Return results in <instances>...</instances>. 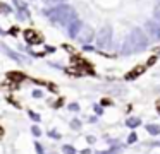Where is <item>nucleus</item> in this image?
<instances>
[{"label":"nucleus","instance_id":"nucleus-1","mask_svg":"<svg viewBox=\"0 0 160 154\" xmlns=\"http://www.w3.org/2000/svg\"><path fill=\"white\" fill-rule=\"evenodd\" d=\"M45 14L53 21V22H59V24H62V26H69L74 19H78L74 10L71 9L69 5H62V3L57 5V7H52V9L47 10Z\"/></svg>","mask_w":160,"mask_h":154},{"label":"nucleus","instance_id":"nucleus-2","mask_svg":"<svg viewBox=\"0 0 160 154\" xmlns=\"http://www.w3.org/2000/svg\"><path fill=\"white\" fill-rule=\"evenodd\" d=\"M129 41H131V46H132V53L143 51L148 46V38L141 31V27H132L131 34H129Z\"/></svg>","mask_w":160,"mask_h":154},{"label":"nucleus","instance_id":"nucleus-3","mask_svg":"<svg viewBox=\"0 0 160 154\" xmlns=\"http://www.w3.org/2000/svg\"><path fill=\"white\" fill-rule=\"evenodd\" d=\"M110 40H112V27L110 26H103V27H100V31H98V34H97V46L98 48H107L108 46V43H110Z\"/></svg>","mask_w":160,"mask_h":154},{"label":"nucleus","instance_id":"nucleus-4","mask_svg":"<svg viewBox=\"0 0 160 154\" xmlns=\"http://www.w3.org/2000/svg\"><path fill=\"white\" fill-rule=\"evenodd\" d=\"M146 31L150 33V36L153 40H160V24L155 22V21H146Z\"/></svg>","mask_w":160,"mask_h":154},{"label":"nucleus","instance_id":"nucleus-5","mask_svg":"<svg viewBox=\"0 0 160 154\" xmlns=\"http://www.w3.org/2000/svg\"><path fill=\"white\" fill-rule=\"evenodd\" d=\"M93 38H95V33H93V29H91L90 26L88 27H83L81 29V34H79V43H90V41H93Z\"/></svg>","mask_w":160,"mask_h":154},{"label":"nucleus","instance_id":"nucleus-6","mask_svg":"<svg viewBox=\"0 0 160 154\" xmlns=\"http://www.w3.org/2000/svg\"><path fill=\"white\" fill-rule=\"evenodd\" d=\"M83 29V24H81V21L79 19H74L72 22L67 26V34H69L71 38H74V36H78V33Z\"/></svg>","mask_w":160,"mask_h":154},{"label":"nucleus","instance_id":"nucleus-7","mask_svg":"<svg viewBox=\"0 0 160 154\" xmlns=\"http://www.w3.org/2000/svg\"><path fill=\"white\" fill-rule=\"evenodd\" d=\"M0 48H2V50H4V51H5V53H7V55H9V57H11V58H14L16 62H26V58L19 57V55L16 53V51H12L11 48H7V46H5V44H0Z\"/></svg>","mask_w":160,"mask_h":154},{"label":"nucleus","instance_id":"nucleus-8","mask_svg":"<svg viewBox=\"0 0 160 154\" xmlns=\"http://www.w3.org/2000/svg\"><path fill=\"white\" fill-rule=\"evenodd\" d=\"M24 38H26V41H28V43H40V38L36 36L33 31H26V33H24Z\"/></svg>","mask_w":160,"mask_h":154},{"label":"nucleus","instance_id":"nucleus-9","mask_svg":"<svg viewBox=\"0 0 160 154\" xmlns=\"http://www.w3.org/2000/svg\"><path fill=\"white\" fill-rule=\"evenodd\" d=\"M126 125L131 127V128H136L138 125H141V120L136 118V116H132V118H128V120H126Z\"/></svg>","mask_w":160,"mask_h":154},{"label":"nucleus","instance_id":"nucleus-10","mask_svg":"<svg viewBox=\"0 0 160 154\" xmlns=\"http://www.w3.org/2000/svg\"><path fill=\"white\" fill-rule=\"evenodd\" d=\"M146 130H148V133H152V135H158V133H160V127L158 125H153V123L146 125Z\"/></svg>","mask_w":160,"mask_h":154},{"label":"nucleus","instance_id":"nucleus-11","mask_svg":"<svg viewBox=\"0 0 160 154\" xmlns=\"http://www.w3.org/2000/svg\"><path fill=\"white\" fill-rule=\"evenodd\" d=\"M119 151H121L119 147H112V149H108V151H98L97 154H117Z\"/></svg>","mask_w":160,"mask_h":154},{"label":"nucleus","instance_id":"nucleus-12","mask_svg":"<svg viewBox=\"0 0 160 154\" xmlns=\"http://www.w3.org/2000/svg\"><path fill=\"white\" fill-rule=\"evenodd\" d=\"M60 2H62V0H45V5H48V7H57V5H60Z\"/></svg>","mask_w":160,"mask_h":154},{"label":"nucleus","instance_id":"nucleus-13","mask_svg":"<svg viewBox=\"0 0 160 154\" xmlns=\"http://www.w3.org/2000/svg\"><path fill=\"white\" fill-rule=\"evenodd\" d=\"M62 151H64V154H76V151H74L72 146H64Z\"/></svg>","mask_w":160,"mask_h":154},{"label":"nucleus","instance_id":"nucleus-14","mask_svg":"<svg viewBox=\"0 0 160 154\" xmlns=\"http://www.w3.org/2000/svg\"><path fill=\"white\" fill-rule=\"evenodd\" d=\"M71 127H72V128H76V130H79L81 128V122H79V120H72Z\"/></svg>","mask_w":160,"mask_h":154},{"label":"nucleus","instance_id":"nucleus-15","mask_svg":"<svg viewBox=\"0 0 160 154\" xmlns=\"http://www.w3.org/2000/svg\"><path fill=\"white\" fill-rule=\"evenodd\" d=\"M14 3H16V5H18L21 10H26V3H24V2H21V0H14Z\"/></svg>","mask_w":160,"mask_h":154},{"label":"nucleus","instance_id":"nucleus-16","mask_svg":"<svg viewBox=\"0 0 160 154\" xmlns=\"http://www.w3.org/2000/svg\"><path fill=\"white\" fill-rule=\"evenodd\" d=\"M136 140H138V137H136V133H134V132H132L131 135H129V139H128V144H134Z\"/></svg>","mask_w":160,"mask_h":154},{"label":"nucleus","instance_id":"nucleus-17","mask_svg":"<svg viewBox=\"0 0 160 154\" xmlns=\"http://www.w3.org/2000/svg\"><path fill=\"white\" fill-rule=\"evenodd\" d=\"M153 16H155V19H158V21H160V5H157V7H155V10H153Z\"/></svg>","mask_w":160,"mask_h":154},{"label":"nucleus","instance_id":"nucleus-18","mask_svg":"<svg viewBox=\"0 0 160 154\" xmlns=\"http://www.w3.org/2000/svg\"><path fill=\"white\" fill-rule=\"evenodd\" d=\"M31 132H33V135H36V137H40V135H42V130H40L38 127H33V128H31Z\"/></svg>","mask_w":160,"mask_h":154},{"label":"nucleus","instance_id":"nucleus-19","mask_svg":"<svg viewBox=\"0 0 160 154\" xmlns=\"http://www.w3.org/2000/svg\"><path fill=\"white\" fill-rule=\"evenodd\" d=\"M29 116H31V120H35V122H40V115H36L35 111H29Z\"/></svg>","mask_w":160,"mask_h":154},{"label":"nucleus","instance_id":"nucleus-20","mask_svg":"<svg viewBox=\"0 0 160 154\" xmlns=\"http://www.w3.org/2000/svg\"><path fill=\"white\" fill-rule=\"evenodd\" d=\"M35 147H36V152H38V154H45V152H43L42 144H38V142H36V144H35Z\"/></svg>","mask_w":160,"mask_h":154},{"label":"nucleus","instance_id":"nucleus-21","mask_svg":"<svg viewBox=\"0 0 160 154\" xmlns=\"http://www.w3.org/2000/svg\"><path fill=\"white\" fill-rule=\"evenodd\" d=\"M48 135H50V137H53V139H59V137H60L59 133L55 132V130H50V132H48Z\"/></svg>","mask_w":160,"mask_h":154},{"label":"nucleus","instance_id":"nucleus-22","mask_svg":"<svg viewBox=\"0 0 160 154\" xmlns=\"http://www.w3.org/2000/svg\"><path fill=\"white\" fill-rule=\"evenodd\" d=\"M69 110H71V111H78V110H79V106H78L76 103H72V105H69Z\"/></svg>","mask_w":160,"mask_h":154},{"label":"nucleus","instance_id":"nucleus-23","mask_svg":"<svg viewBox=\"0 0 160 154\" xmlns=\"http://www.w3.org/2000/svg\"><path fill=\"white\" fill-rule=\"evenodd\" d=\"M33 96H35V98H42V96H43V92L36 89V91H33Z\"/></svg>","mask_w":160,"mask_h":154},{"label":"nucleus","instance_id":"nucleus-24","mask_svg":"<svg viewBox=\"0 0 160 154\" xmlns=\"http://www.w3.org/2000/svg\"><path fill=\"white\" fill-rule=\"evenodd\" d=\"M95 111L100 113V115H102V108H100V106H95Z\"/></svg>","mask_w":160,"mask_h":154},{"label":"nucleus","instance_id":"nucleus-25","mask_svg":"<svg viewBox=\"0 0 160 154\" xmlns=\"http://www.w3.org/2000/svg\"><path fill=\"white\" fill-rule=\"evenodd\" d=\"M81 154H90V149H84V151H83V152H81Z\"/></svg>","mask_w":160,"mask_h":154},{"label":"nucleus","instance_id":"nucleus-26","mask_svg":"<svg viewBox=\"0 0 160 154\" xmlns=\"http://www.w3.org/2000/svg\"><path fill=\"white\" fill-rule=\"evenodd\" d=\"M0 135H2V128H0Z\"/></svg>","mask_w":160,"mask_h":154},{"label":"nucleus","instance_id":"nucleus-27","mask_svg":"<svg viewBox=\"0 0 160 154\" xmlns=\"http://www.w3.org/2000/svg\"><path fill=\"white\" fill-rule=\"evenodd\" d=\"M158 2H160V0H158Z\"/></svg>","mask_w":160,"mask_h":154}]
</instances>
